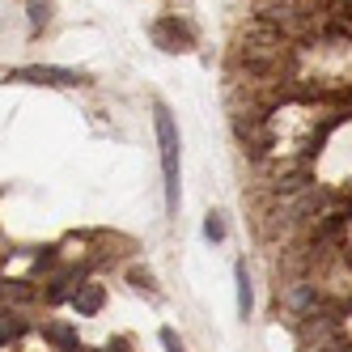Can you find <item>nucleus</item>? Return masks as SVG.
I'll use <instances>...</instances> for the list:
<instances>
[{"label": "nucleus", "mask_w": 352, "mask_h": 352, "mask_svg": "<svg viewBox=\"0 0 352 352\" xmlns=\"http://www.w3.org/2000/svg\"><path fill=\"white\" fill-rule=\"evenodd\" d=\"M153 128H157V153H162V187H166V212H179V174H183V140H179V123H174L170 107H153Z\"/></svg>", "instance_id": "f257e3e1"}, {"label": "nucleus", "mask_w": 352, "mask_h": 352, "mask_svg": "<svg viewBox=\"0 0 352 352\" xmlns=\"http://www.w3.org/2000/svg\"><path fill=\"white\" fill-rule=\"evenodd\" d=\"M26 331H30L26 314H21L17 306H5V322H0V340H5V344H13V340H21Z\"/></svg>", "instance_id": "0eeeda50"}, {"label": "nucleus", "mask_w": 352, "mask_h": 352, "mask_svg": "<svg viewBox=\"0 0 352 352\" xmlns=\"http://www.w3.org/2000/svg\"><path fill=\"white\" fill-rule=\"evenodd\" d=\"M5 81H30V85H85L89 77L77 68H56V64H30L5 72Z\"/></svg>", "instance_id": "7ed1b4c3"}, {"label": "nucleus", "mask_w": 352, "mask_h": 352, "mask_svg": "<svg viewBox=\"0 0 352 352\" xmlns=\"http://www.w3.org/2000/svg\"><path fill=\"white\" fill-rule=\"evenodd\" d=\"M132 285H136L140 293H148V297H157V285H153V276H148V272H140V267L132 272Z\"/></svg>", "instance_id": "f8f14e48"}, {"label": "nucleus", "mask_w": 352, "mask_h": 352, "mask_svg": "<svg viewBox=\"0 0 352 352\" xmlns=\"http://www.w3.org/2000/svg\"><path fill=\"white\" fill-rule=\"evenodd\" d=\"M157 340H162V348H166V352H187L183 336L174 331V327H162V331H157Z\"/></svg>", "instance_id": "9d476101"}, {"label": "nucleus", "mask_w": 352, "mask_h": 352, "mask_svg": "<svg viewBox=\"0 0 352 352\" xmlns=\"http://www.w3.org/2000/svg\"><path fill=\"white\" fill-rule=\"evenodd\" d=\"M234 285H238V318H250L255 314V285H250V272L242 259L234 263Z\"/></svg>", "instance_id": "423d86ee"}, {"label": "nucleus", "mask_w": 352, "mask_h": 352, "mask_svg": "<svg viewBox=\"0 0 352 352\" xmlns=\"http://www.w3.org/2000/svg\"><path fill=\"white\" fill-rule=\"evenodd\" d=\"M148 34H153V43L162 47V52H170V56L174 52H191V26L179 21V17H157Z\"/></svg>", "instance_id": "20e7f679"}, {"label": "nucleus", "mask_w": 352, "mask_h": 352, "mask_svg": "<svg viewBox=\"0 0 352 352\" xmlns=\"http://www.w3.org/2000/svg\"><path fill=\"white\" fill-rule=\"evenodd\" d=\"M26 9H30V30H38V26H47L52 21V0H26Z\"/></svg>", "instance_id": "1a4fd4ad"}, {"label": "nucleus", "mask_w": 352, "mask_h": 352, "mask_svg": "<svg viewBox=\"0 0 352 352\" xmlns=\"http://www.w3.org/2000/svg\"><path fill=\"white\" fill-rule=\"evenodd\" d=\"M204 238H208V242H225V221H221V212H208V221H204Z\"/></svg>", "instance_id": "9b49d317"}, {"label": "nucleus", "mask_w": 352, "mask_h": 352, "mask_svg": "<svg viewBox=\"0 0 352 352\" xmlns=\"http://www.w3.org/2000/svg\"><path fill=\"white\" fill-rule=\"evenodd\" d=\"M43 336L52 340L60 352H77L81 344H77V331H72V327H64V322H52V327H43Z\"/></svg>", "instance_id": "6e6552de"}, {"label": "nucleus", "mask_w": 352, "mask_h": 352, "mask_svg": "<svg viewBox=\"0 0 352 352\" xmlns=\"http://www.w3.org/2000/svg\"><path fill=\"white\" fill-rule=\"evenodd\" d=\"M102 306H107V289L102 285H81L77 297H72V310H77L81 318H94Z\"/></svg>", "instance_id": "39448f33"}, {"label": "nucleus", "mask_w": 352, "mask_h": 352, "mask_svg": "<svg viewBox=\"0 0 352 352\" xmlns=\"http://www.w3.org/2000/svg\"><path fill=\"white\" fill-rule=\"evenodd\" d=\"M276 301L289 310V318H293L297 327L314 322V314H318V289H314L310 280H289L285 289L276 285Z\"/></svg>", "instance_id": "f03ea898"}]
</instances>
